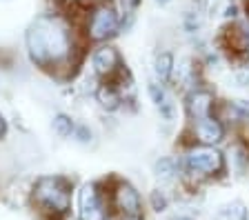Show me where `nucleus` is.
Here are the masks:
<instances>
[{
    "label": "nucleus",
    "mask_w": 249,
    "mask_h": 220,
    "mask_svg": "<svg viewBox=\"0 0 249 220\" xmlns=\"http://www.w3.org/2000/svg\"><path fill=\"white\" fill-rule=\"evenodd\" d=\"M31 203L47 220H60L71 207V185L60 176H45L31 191Z\"/></svg>",
    "instance_id": "obj_2"
},
{
    "label": "nucleus",
    "mask_w": 249,
    "mask_h": 220,
    "mask_svg": "<svg viewBox=\"0 0 249 220\" xmlns=\"http://www.w3.org/2000/svg\"><path fill=\"white\" fill-rule=\"evenodd\" d=\"M225 138V127L220 125V120H216L213 116L202 118L196 122V140H200L205 147H213Z\"/></svg>",
    "instance_id": "obj_10"
},
{
    "label": "nucleus",
    "mask_w": 249,
    "mask_h": 220,
    "mask_svg": "<svg viewBox=\"0 0 249 220\" xmlns=\"http://www.w3.org/2000/svg\"><path fill=\"white\" fill-rule=\"evenodd\" d=\"M156 173H158V178L162 180H171L176 176V163L171 160V158H162L156 163Z\"/></svg>",
    "instance_id": "obj_15"
},
{
    "label": "nucleus",
    "mask_w": 249,
    "mask_h": 220,
    "mask_svg": "<svg viewBox=\"0 0 249 220\" xmlns=\"http://www.w3.org/2000/svg\"><path fill=\"white\" fill-rule=\"evenodd\" d=\"M120 27V18L111 5H100L91 11L87 22V34L91 40H107Z\"/></svg>",
    "instance_id": "obj_4"
},
{
    "label": "nucleus",
    "mask_w": 249,
    "mask_h": 220,
    "mask_svg": "<svg viewBox=\"0 0 249 220\" xmlns=\"http://www.w3.org/2000/svg\"><path fill=\"white\" fill-rule=\"evenodd\" d=\"M229 109L236 118H249V100H231Z\"/></svg>",
    "instance_id": "obj_17"
},
{
    "label": "nucleus",
    "mask_w": 249,
    "mask_h": 220,
    "mask_svg": "<svg viewBox=\"0 0 249 220\" xmlns=\"http://www.w3.org/2000/svg\"><path fill=\"white\" fill-rule=\"evenodd\" d=\"M2 134H5V118L0 116V136H2Z\"/></svg>",
    "instance_id": "obj_21"
},
{
    "label": "nucleus",
    "mask_w": 249,
    "mask_h": 220,
    "mask_svg": "<svg viewBox=\"0 0 249 220\" xmlns=\"http://www.w3.org/2000/svg\"><path fill=\"white\" fill-rule=\"evenodd\" d=\"M213 109V94L207 89H196L187 96V111L194 118V122L209 118Z\"/></svg>",
    "instance_id": "obj_9"
},
{
    "label": "nucleus",
    "mask_w": 249,
    "mask_h": 220,
    "mask_svg": "<svg viewBox=\"0 0 249 220\" xmlns=\"http://www.w3.org/2000/svg\"><path fill=\"white\" fill-rule=\"evenodd\" d=\"M149 96L151 100H154V105L158 107V111H160V116L165 118L167 122L174 120V116H176V107H174V102H171V98L167 96V91L162 89L158 83H149Z\"/></svg>",
    "instance_id": "obj_11"
},
{
    "label": "nucleus",
    "mask_w": 249,
    "mask_h": 220,
    "mask_svg": "<svg viewBox=\"0 0 249 220\" xmlns=\"http://www.w3.org/2000/svg\"><path fill=\"white\" fill-rule=\"evenodd\" d=\"M247 16H249V2H247Z\"/></svg>",
    "instance_id": "obj_24"
},
{
    "label": "nucleus",
    "mask_w": 249,
    "mask_h": 220,
    "mask_svg": "<svg viewBox=\"0 0 249 220\" xmlns=\"http://www.w3.org/2000/svg\"><path fill=\"white\" fill-rule=\"evenodd\" d=\"M174 73V56L171 53H160L156 58V76L160 78V83H167Z\"/></svg>",
    "instance_id": "obj_12"
},
{
    "label": "nucleus",
    "mask_w": 249,
    "mask_h": 220,
    "mask_svg": "<svg viewBox=\"0 0 249 220\" xmlns=\"http://www.w3.org/2000/svg\"><path fill=\"white\" fill-rule=\"evenodd\" d=\"M76 138L80 142H89V140H91V131H89L87 127H78V129H76Z\"/></svg>",
    "instance_id": "obj_19"
},
{
    "label": "nucleus",
    "mask_w": 249,
    "mask_h": 220,
    "mask_svg": "<svg viewBox=\"0 0 249 220\" xmlns=\"http://www.w3.org/2000/svg\"><path fill=\"white\" fill-rule=\"evenodd\" d=\"M151 204H154V209L156 211H162L167 207V198H165V194L162 191H154L151 194Z\"/></svg>",
    "instance_id": "obj_18"
},
{
    "label": "nucleus",
    "mask_w": 249,
    "mask_h": 220,
    "mask_svg": "<svg viewBox=\"0 0 249 220\" xmlns=\"http://www.w3.org/2000/svg\"><path fill=\"white\" fill-rule=\"evenodd\" d=\"M98 100L105 109H116V107L120 105V96L114 85H103L98 89Z\"/></svg>",
    "instance_id": "obj_13"
},
{
    "label": "nucleus",
    "mask_w": 249,
    "mask_h": 220,
    "mask_svg": "<svg viewBox=\"0 0 249 220\" xmlns=\"http://www.w3.org/2000/svg\"><path fill=\"white\" fill-rule=\"evenodd\" d=\"M225 49L238 60L249 63V32L243 25H229L223 34Z\"/></svg>",
    "instance_id": "obj_8"
},
{
    "label": "nucleus",
    "mask_w": 249,
    "mask_h": 220,
    "mask_svg": "<svg viewBox=\"0 0 249 220\" xmlns=\"http://www.w3.org/2000/svg\"><path fill=\"white\" fill-rule=\"evenodd\" d=\"M185 167L194 176H216L225 169L223 153L213 149V147H194L185 156Z\"/></svg>",
    "instance_id": "obj_3"
},
{
    "label": "nucleus",
    "mask_w": 249,
    "mask_h": 220,
    "mask_svg": "<svg viewBox=\"0 0 249 220\" xmlns=\"http://www.w3.org/2000/svg\"><path fill=\"white\" fill-rule=\"evenodd\" d=\"M78 216H80V220H105L107 218L103 196H100V189L96 183H89L80 189V194H78Z\"/></svg>",
    "instance_id": "obj_5"
},
{
    "label": "nucleus",
    "mask_w": 249,
    "mask_h": 220,
    "mask_svg": "<svg viewBox=\"0 0 249 220\" xmlns=\"http://www.w3.org/2000/svg\"><path fill=\"white\" fill-rule=\"evenodd\" d=\"M53 131H56L58 136H71V131H73V120L69 118V116L65 114H58L56 118H53Z\"/></svg>",
    "instance_id": "obj_14"
},
{
    "label": "nucleus",
    "mask_w": 249,
    "mask_h": 220,
    "mask_svg": "<svg viewBox=\"0 0 249 220\" xmlns=\"http://www.w3.org/2000/svg\"><path fill=\"white\" fill-rule=\"evenodd\" d=\"M114 207L124 216V218H140L142 216V203L140 196L131 185L118 183L114 189Z\"/></svg>",
    "instance_id": "obj_7"
},
{
    "label": "nucleus",
    "mask_w": 249,
    "mask_h": 220,
    "mask_svg": "<svg viewBox=\"0 0 249 220\" xmlns=\"http://www.w3.org/2000/svg\"><path fill=\"white\" fill-rule=\"evenodd\" d=\"M93 69L100 78H105V85H114V78L123 73V63H120V53L114 47H100L93 53Z\"/></svg>",
    "instance_id": "obj_6"
},
{
    "label": "nucleus",
    "mask_w": 249,
    "mask_h": 220,
    "mask_svg": "<svg viewBox=\"0 0 249 220\" xmlns=\"http://www.w3.org/2000/svg\"><path fill=\"white\" fill-rule=\"evenodd\" d=\"M138 2H140V0H123V5L127 7V9H134V7L138 5Z\"/></svg>",
    "instance_id": "obj_20"
},
{
    "label": "nucleus",
    "mask_w": 249,
    "mask_h": 220,
    "mask_svg": "<svg viewBox=\"0 0 249 220\" xmlns=\"http://www.w3.org/2000/svg\"><path fill=\"white\" fill-rule=\"evenodd\" d=\"M27 51L31 63L47 71H60L73 63L71 25L58 14L38 16L27 29Z\"/></svg>",
    "instance_id": "obj_1"
},
{
    "label": "nucleus",
    "mask_w": 249,
    "mask_h": 220,
    "mask_svg": "<svg viewBox=\"0 0 249 220\" xmlns=\"http://www.w3.org/2000/svg\"><path fill=\"white\" fill-rule=\"evenodd\" d=\"M218 220H245V209L243 204H229L227 209L220 211V216H218Z\"/></svg>",
    "instance_id": "obj_16"
},
{
    "label": "nucleus",
    "mask_w": 249,
    "mask_h": 220,
    "mask_svg": "<svg viewBox=\"0 0 249 220\" xmlns=\"http://www.w3.org/2000/svg\"><path fill=\"white\" fill-rule=\"evenodd\" d=\"M156 2H158V5H167V2H169V0H156Z\"/></svg>",
    "instance_id": "obj_22"
},
{
    "label": "nucleus",
    "mask_w": 249,
    "mask_h": 220,
    "mask_svg": "<svg viewBox=\"0 0 249 220\" xmlns=\"http://www.w3.org/2000/svg\"><path fill=\"white\" fill-rule=\"evenodd\" d=\"M176 220H192V218H187V216H180V218H176Z\"/></svg>",
    "instance_id": "obj_23"
}]
</instances>
